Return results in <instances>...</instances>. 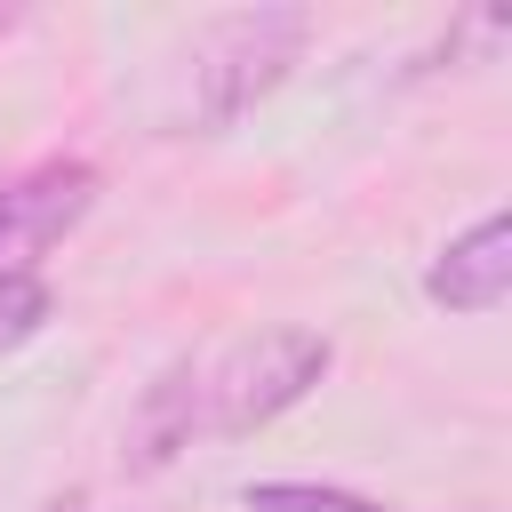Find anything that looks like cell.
Instances as JSON below:
<instances>
[{
  "instance_id": "cell-1",
  "label": "cell",
  "mask_w": 512,
  "mask_h": 512,
  "mask_svg": "<svg viewBox=\"0 0 512 512\" xmlns=\"http://www.w3.org/2000/svg\"><path fill=\"white\" fill-rule=\"evenodd\" d=\"M328 368H336V344L320 328H256L216 352H184L136 392L120 456L136 472H168L184 448L248 440V432L280 424L296 400H312Z\"/></svg>"
},
{
  "instance_id": "cell-2",
  "label": "cell",
  "mask_w": 512,
  "mask_h": 512,
  "mask_svg": "<svg viewBox=\"0 0 512 512\" xmlns=\"http://www.w3.org/2000/svg\"><path fill=\"white\" fill-rule=\"evenodd\" d=\"M312 48V8H224L192 40V120L232 128L248 120Z\"/></svg>"
},
{
  "instance_id": "cell-3",
  "label": "cell",
  "mask_w": 512,
  "mask_h": 512,
  "mask_svg": "<svg viewBox=\"0 0 512 512\" xmlns=\"http://www.w3.org/2000/svg\"><path fill=\"white\" fill-rule=\"evenodd\" d=\"M96 192H104V176L80 152H56V160H32L24 176H8L0 184V280L8 272H40L88 224Z\"/></svg>"
},
{
  "instance_id": "cell-4",
  "label": "cell",
  "mask_w": 512,
  "mask_h": 512,
  "mask_svg": "<svg viewBox=\"0 0 512 512\" xmlns=\"http://www.w3.org/2000/svg\"><path fill=\"white\" fill-rule=\"evenodd\" d=\"M424 296H432L440 312H464V320L504 312V296H512V216L488 208L480 224H464V232L424 264Z\"/></svg>"
},
{
  "instance_id": "cell-5",
  "label": "cell",
  "mask_w": 512,
  "mask_h": 512,
  "mask_svg": "<svg viewBox=\"0 0 512 512\" xmlns=\"http://www.w3.org/2000/svg\"><path fill=\"white\" fill-rule=\"evenodd\" d=\"M248 512H392L360 488H336V480H248L240 488Z\"/></svg>"
},
{
  "instance_id": "cell-6",
  "label": "cell",
  "mask_w": 512,
  "mask_h": 512,
  "mask_svg": "<svg viewBox=\"0 0 512 512\" xmlns=\"http://www.w3.org/2000/svg\"><path fill=\"white\" fill-rule=\"evenodd\" d=\"M48 320H56V288H48L40 272H8V280H0V352L32 344Z\"/></svg>"
},
{
  "instance_id": "cell-7",
  "label": "cell",
  "mask_w": 512,
  "mask_h": 512,
  "mask_svg": "<svg viewBox=\"0 0 512 512\" xmlns=\"http://www.w3.org/2000/svg\"><path fill=\"white\" fill-rule=\"evenodd\" d=\"M40 512H136V504H96L88 488H56V496H48Z\"/></svg>"
},
{
  "instance_id": "cell-8",
  "label": "cell",
  "mask_w": 512,
  "mask_h": 512,
  "mask_svg": "<svg viewBox=\"0 0 512 512\" xmlns=\"http://www.w3.org/2000/svg\"><path fill=\"white\" fill-rule=\"evenodd\" d=\"M16 24H24V8H8V0H0V40H8Z\"/></svg>"
},
{
  "instance_id": "cell-9",
  "label": "cell",
  "mask_w": 512,
  "mask_h": 512,
  "mask_svg": "<svg viewBox=\"0 0 512 512\" xmlns=\"http://www.w3.org/2000/svg\"><path fill=\"white\" fill-rule=\"evenodd\" d=\"M464 512H488V504H464Z\"/></svg>"
}]
</instances>
